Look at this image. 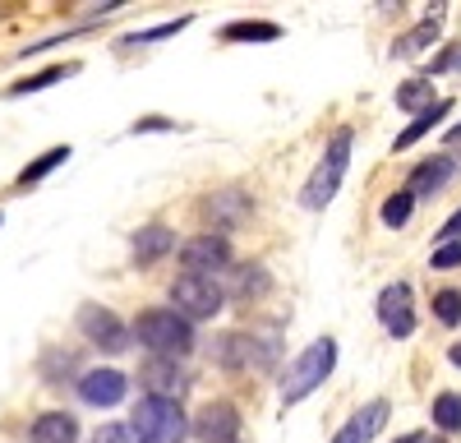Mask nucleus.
<instances>
[{
    "mask_svg": "<svg viewBox=\"0 0 461 443\" xmlns=\"http://www.w3.org/2000/svg\"><path fill=\"white\" fill-rule=\"evenodd\" d=\"M134 338L148 356L158 360H180L194 351V323L180 319L176 310H143L134 323Z\"/></svg>",
    "mask_w": 461,
    "mask_h": 443,
    "instance_id": "obj_1",
    "label": "nucleus"
},
{
    "mask_svg": "<svg viewBox=\"0 0 461 443\" xmlns=\"http://www.w3.org/2000/svg\"><path fill=\"white\" fill-rule=\"evenodd\" d=\"M351 148H356V134L351 130H337L332 143L323 148L319 167L310 171V180H304V190H300V203L310 208V212H319V208H328L337 199L341 180H346V167H351Z\"/></svg>",
    "mask_w": 461,
    "mask_h": 443,
    "instance_id": "obj_2",
    "label": "nucleus"
},
{
    "mask_svg": "<svg viewBox=\"0 0 461 443\" xmlns=\"http://www.w3.org/2000/svg\"><path fill=\"white\" fill-rule=\"evenodd\" d=\"M337 369V342L332 338H319V342H310L291 365H286V375H282V402L286 406H295V402H304L314 388H323V379Z\"/></svg>",
    "mask_w": 461,
    "mask_h": 443,
    "instance_id": "obj_3",
    "label": "nucleus"
},
{
    "mask_svg": "<svg viewBox=\"0 0 461 443\" xmlns=\"http://www.w3.org/2000/svg\"><path fill=\"white\" fill-rule=\"evenodd\" d=\"M130 429L143 438V443H180L189 434V420L180 411V402H167V397H139L134 402V416H130Z\"/></svg>",
    "mask_w": 461,
    "mask_h": 443,
    "instance_id": "obj_4",
    "label": "nucleus"
},
{
    "mask_svg": "<svg viewBox=\"0 0 461 443\" xmlns=\"http://www.w3.org/2000/svg\"><path fill=\"white\" fill-rule=\"evenodd\" d=\"M171 305H176V314H180V319H189V323H203V319L221 314V305H226V291H221V282H217V277L180 273V277L171 282Z\"/></svg>",
    "mask_w": 461,
    "mask_h": 443,
    "instance_id": "obj_5",
    "label": "nucleus"
},
{
    "mask_svg": "<svg viewBox=\"0 0 461 443\" xmlns=\"http://www.w3.org/2000/svg\"><path fill=\"white\" fill-rule=\"evenodd\" d=\"M180 264L185 273H199V277H217L230 268V240L221 231H203L194 240H185L180 245Z\"/></svg>",
    "mask_w": 461,
    "mask_h": 443,
    "instance_id": "obj_6",
    "label": "nucleus"
},
{
    "mask_svg": "<svg viewBox=\"0 0 461 443\" xmlns=\"http://www.w3.org/2000/svg\"><path fill=\"white\" fill-rule=\"evenodd\" d=\"M378 323L388 328V338H411L415 332V295L406 282H388L378 291Z\"/></svg>",
    "mask_w": 461,
    "mask_h": 443,
    "instance_id": "obj_7",
    "label": "nucleus"
},
{
    "mask_svg": "<svg viewBox=\"0 0 461 443\" xmlns=\"http://www.w3.org/2000/svg\"><path fill=\"white\" fill-rule=\"evenodd\" d=\"M79 332H84L93 347L111 351V356H121V351L130 347V338H134V332L115 319L111 310H102V305H84V310H79Z\"/></svg>",
    "mask_w": 461,
    "mask_h": 443,
    "instance_id": "obj_8",
    "label": "nucleus"
},
{
    "mask_svg": "<svg viewBox=\"0 0 461 443\" xmlns=\"http://www.w3.org/2000/svg\"><path fill=\"white\" fill-rule=\"evenodd\" d=\"M139 379H143L148 397H167V402H180V393L189 388V379L180 375V365L176 360H158V356H148V365L139 369Z\"/></svg>",
    "mask_w": 461,
    "mask_h": 443,
    "instance_id": "obj_9",
    "label": "nucleus"
},
{
    "mask_svg": "<svg viewBox=\"0 0 461 443\" xmlns=\"http://www.w3.org/2000/svg\"><path fill=\"white\" fill-rule=\"evenodd\" d=\"M452 171H456V158H452V153H434V158H425V162L411 171L406 190H411L415 199H434L443 185L452 180Z\"/></svg>",
    "mask_w": 461,
    "mask_h": 443,
    "instance_id": "obj_10",
    "label": "nucleus"
},
{
    "mask_svg": "<svg viewBox=\"0 0 461 443\" xmlns=\"http://www.w3.org/2000/svg\"><path fill=\"white\" fill-rule=\"evenodd\" d=\"M383 425H388V402L374 397V402H365L360 411H356L351 420H346V425L332 434V443H369Z\"/></svg>",
    "mask_w": 461,
    "mask_h": 443,
    "instance_id": "obj_11",
    "label": "nucleus"
},
{
    "mask_svg": "<svg viewBox=\"0 0 461 443\" xmlns=\"http://www.w3.org/2000/svg\"><path fill=\"white\" fill-rule=\"evenodd\" d=\"M194 429L208 438V443H236V434H240V411L230 402H208L203 411H199V420H194Z\"/></svg>",
    "mask_w": 461,
    "mask_h": 443,
    "instance_id": "obj_12",
    "label": "nucleus"
},
{
    "mask_svg": "<svg viewBox=\"0 0 461 443\" xmlns=\"http://www.w3.org/2000/svg\"><path fill=\"white\" fill-rule=\"evenodd\" d=\"M125 388H130V379L121 375V369H88V375L79 379V397L88 406H115L125 397Z\"/></svg>",
    "mask_w": 461,
    "mask_h": 443,
    "instance_id": "obj_13",
    "label": "nucleus"
},
{
    "mask_svg": "<svg viewBox=\"0 0 461 443\" xmlns=\"http://www.w3.org/2000/svg\"><path fill=\"white\" fill-rule=\"evenodd\" d=\"M171 249H176V231L167 227V222H152V227L134 231V245H130V254H134V268L158 264V258H167Z\"/></svg>",
    "mask_w": 461,
    "mask_h": 443,
    "instance_id": "obj_14",
    "label": "nucleus"
},
{
    "mask_svg": "<svg viewBox=\"0 0 461 443\" xmlns=\"http://www.w3.org/2000/svg\"><path fill=\"white\" fill-rule=\"evenodd\" d=\"M32 443H79V420L69 411H47L32 425Z\"/></svg>",
    "mask_w": 461,
    "mask_h": 443,
    "instance_id": "obj_15",
    "label": "nucleus"
},
{
    "mask_svg": "<svg viewBox=\"0 0 461 443\" xmlns=\"http://www.w3.org/2000/svg\"><path fill=\"white\" fill-rule=\"evenodd\" d=\"M447 116H452V102H447V97H438V106H429L425 116H415V121H411V125H406V130L397 134V153H406L411 143H420V139H425L429 130H438V125H443Z\"/></svg>",
    "mask_w": 461,
    "mask_h": 443,
    "instance_id": "obj_16",
    "label": "nucleus"
},
{
    "mask_svg": "<svg viewBox=\"0 0 461 443\" xmlns=\"http://www.w3.org/2000/svg\"><path fill=\"white\" fill-rule=\"evenodd\" d=\"M69 158H74V148H69V143H56V148H47V153L37 158V162H28V167H23V171L14 176V185H19V190H28V185L47 180V176H51L56 167H65Z\"/></svg>",
    "mask_w": 461,
    "mask_h": 443,
    "instance_id": "obj_17",
    "label": "nucleus"
},
{
    "mask_svg": "<svg viewBox=\"0 0 461 443\" xmlns=\"http://www.w3.org/2000/svg\"><path fill=\"white\" fill-rule=\"evenodd\" d=\"M434 42H438V19H425V23H415L411 32H402V37H397L393 56H402V60H415V56H425Z\"/></svg>",
    "mask_w": 461,
    "mask_h": 443,
    "instance_id": "obj_18",
    "label": "nucleus"
},
{
    "mask_svg": "<svg viewBox=\"0 0 461 443\" xmlns=\"http://www.w3.org/2000/svg\"><path fill=\"white\" fill-rule=\"evenodd\" d=\"M277 37H282V28L263 23V19H240V23L221 28V42H277Z\"/></svg>",
    "mask_w": 461,
    "mask_h": 443,
    "instance_id": "obj_19",
    "label": "nucleus"
},
{
    "mask_svg": "<svg viewBox=\"0 0 461 443\" xmlns=\"http://www.w3.org/2000/svg\"><path fill=\"white\" fill-rule=\"evenodd\" d=\"M411 212H415V194L406 190V185H402L397 194L383 199V208H378V217H383V227H388V231H402L406 222H411Z\"/></svg>",
    "mask_w": 461,
    "mask_h": 443,
    "instance_id": "obj_20",
    "label": "nucleus"
},
{
    "mask_svg": "<svg viewBox=\"0 0 461 443\" xmlns=\"http://www.w3.org/2000/svg\"><path fill=\"white\" fill-rule=\"evenodd\" d=\"M397 106H402V111H415V116H425L429 106H438V102H434V84H429V79L402 84V88H397Z\"/></svg>",
    "mask_w": 461,
    "mask_h": 443,
    "instance_id": "obj_21",
    "label": "nucleus"
},
{
    "mask_svg": "<svg viewBox=\"0 0 461 443\" xmlns=\"http://www.w3.org/2000/svg\"><path fill=\"white\" fill-rule=\"evenodd\" d=\"M221 212H226V227H230V222H240V217L249 212V194L230 190V194H217V199H208V217H212V227H221Z\"/></svg>",
    "mask_w": 461,
    "mask_h": 443,
    "instance_id": "obj_22",
    "label": "nucleus"
},
{
    "mask_svg": "<svg viewBox=\"0 0 461 443\" xmlns=\"http://www.w3.org/2000/svg\"><path fill=\"white\" fill-rule=\"evenodd\" d=\"M429 416H434V425H438L443 434H456V429H461V397H456V393H438L434 406H429Z\"/></svg>",
    "mask_w": 461,
    "mask_h": 443,
    "instance_id": "obj_23",
    "label": "nucleus"
},
{
    "mask_svg": "<svg viewBox=\"0 0 461 443\" xmlns=\"http://www.w3.org/2000/svg\"><path fill=\"white\" fill-rule=\"evenodd\" d=\"M65 74H74V65H51V69H42V74H32V79L14 84V88H10V97H23V93H42V88H51L56 79H65Z\"/></svg>",
    "mask_w": 461,
    "mask_h": 443,
    "instance_id": "obj_24",
    "label": "nucleus"
},
{
    "mask_svg": "<svg viewBox=\"0 0 461 443\" xmlns=\"http://www.w3.org/2000/svg\"><path fill=\"white\" fill-rule=\"evenodd\" d=\"M434 319L438 323H447V328H456L461 323V291H434Z\"/></svg>",
    "mask_w": 461,
    "mask_h": 443,
    "instance_id": "obj_25",
    "label": "nucleus"
},
{
    "mask_svg": "<svg viewBox=\"0 0 461 443\" xmlns=\"http://www.w3.org/2000/svg\"><path fill=\"white\" fill-rule=\"evenodd\" d=\"M254 356V342L245 338V332H226L221 338V365H240Z\"/></svg>",
    "mask_w": 461,
    "mask_h": 443,
    "instance_id": "obj_26",
    "label": "nucleus"
},
{
    "mask_svg": "<svg viewBox=\"0 0 461 443\" xmlns=\"http://www.w3.org/2000/svg\"><path fill=\"white\" fill-rule=\"evenodd\" d=\"M180 28H189V14H185V19H176V23H158V28H143V32H134V37H130V47H143V42H162V37H176Z\"/></svg>",
    "mask_w": 461,
    "mask_h": 443,
    "instance_id": "obj_27",
    "label": "nucleus"
},
{
    "mask_svg": "<svg viewBox=\"0 0 461 443\" xmlns=\"http://www.w3.org/2000/svg\"><path fill=\"white\" fill-rule=\"evenodd\" d=\"M429 268H434V273H452V268H461V240L438 245V249H434V258H429Z\"/></svg>",
    "mask_w": 461,
    "mask_h": 443,
    "instance_id": "obj_28",
    "label": "nucleus"
},
{
    "mask_svg": "<svg viewBox=\"0 0 461 443\" xmlns=\"http://www.w3.org/2000/svg\"><path fill=\"white\" fill-rule=\"evenodd\" d=\"M230 291H236V295H258V291H267V273L258 264H249V273H240Z\"/></svg>",
    "mask_w": 461,
    "mask_h": 443,
    "instance_id": "obj_29",
    "label": "nucleus"
},
{
    "mask_svg": "<svg viewBox=\"0 0 461 443\" xmlns=\"http://www.w3.org/2000/svg\"><path fill=\"white\" fill-rule=\"evenodd\" d=\"M93 443H143V438H139L130 425H102Z\"/></svg>",
    "mask_w": 461,
    "mask_h": 443,
    "instance_id": "obj_30",
    "label": "nucleus"
},
{
    "mask_svg": "<svg viewBox=\"0 0 461 443\" xmlns=\"http://www.w3.org/2000/svg\"><path fill=\"white\" fill-rule=\"evenodd\" d=\"M452 240H461V208L438 227V245H452Z\"/></svg>",
    "mask_w": 461,
    "mask_h": 443,
    "instance_id": "obj_31",
    "label": "nucleus"
},
{
    "mask_svg": "<svg viewBox=\"0 0 461 443\" xmlns=\"http://www.w3.org/2000/svg\"><path fill=\"white\" fill-rule=\"evenodd\" d=\"M152 130H176V121H167V116H143V121L134 125V134H152Z\"/></svg>",
    "mask_w": 461,
    "mask_h": 443,
    "instance_id": "obj_32",
    "label": "nucleus"
},
{
    "mask_svg": "<svg viewBox=\"0 0 461 443\" xmlns=\"http://www.w3.org/2000/svg\"><path fill=\"white\" fill-rule=\"evenodd\" d=\"M447 360H452V365L461 369V342H452V347H447Z\"/></svg>",
    "mask_w": 461,
    "mask_h": 443,
    "instance_id": "obj_33",
    "label": "nucleus"
},
{
    "mask_svg": "<svg viewBox=\"0 0 461 443\" xmlns=\"http://www.w3.org/2000/svg\"><path fill=\"white\" fill-rule=\"evenodd\" d=\"M393 443H425V434H402V438H393Z\"/></svg>",
    "mask_w": 461,
    "mask_h": 443,
    "instance_id": "obj_34",
    "label": "nucleus"
},
{
    "mask_svg": "<svg viewBox=\"0 0 461 443\" xmlns=\"http://www.w3.org/2000/svg\"><path fill=\"white\" fill-rule=\"evenodd\" d=\"M447 143H461V125H452V130H447Z\"/></svg>",
    "mask_w": 461,
    "mask_h": 443,
    "instance_id": "obj_35",
    "label": "nucleus"
},
{
    "mask_svg": "<svg viewBox=\"0 0 461 443\" xmlns=\"http://www.w3.org/2000/svg\"><path fill=\"white\" fill-rule=\"evenodd\" d=\"M425 443H447V438H434V434H425Z\"/></svg>",
    "mask_w": 461,
    "mask_h": 443,
    "instance_id": "obj_36",
    "label": "nucleus"
}]
</instances>
